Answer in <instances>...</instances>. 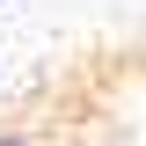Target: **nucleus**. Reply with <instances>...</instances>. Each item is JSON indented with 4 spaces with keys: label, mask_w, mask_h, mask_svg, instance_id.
Masks as SVG:
<instances>
[{
    "label": "nucleus",
    "mask_w": 146,
    "mask_h": 146,
    "mask_svg": "<svg viewBox=\"0 0 146 146\" xmlns=\"http://www.w3.org/2000/svg\"><path fill=\"white\" fill-rule=\"evenodd\" d=\"M0 146H44V131H29V124H7V131H0Z\"/></svg>",
    "instance_id": "f257e3e1"
}]
</instances>
